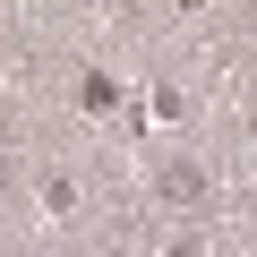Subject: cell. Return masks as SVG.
Returning <instances> with one entry per match:
<instances>
[{"label":"cell","mask_w":257,"mask_h":257,"mask_svg":"<svg viewBox=\"0 0 257 257\" xmlns=\"http://www.w3.org/2000/svg\"><path fill=\"white\" fill-rule=\"evenodd\" d=\"M172 257H197V240H180V248H172Z\"/></svg>","instance_id":"cell-3"},{"label":"cell","mask_w":257,"mask_h":257,"mask_svg":"<svg viewBox=\"0 0 257 257\" xmlns=\"http://www.w3.org/2000/svg\"><path fill=\"white\" fill-rule=\"evenodd\" d=\"M77 103H86V111H111V103H120V86H111L103 69H86V86H77Z\"/></svg>","instance_id":"cell-2"},{"label":"cell","mask_w":257,"mask_h":257,"mask_svg":"<svg viewBox=\"0 0 257 257\" xmlns=\"http://www.w3.org/2000/svg\"><path fill=\"white\" fill-rule=\"evenodd\" d=\"M155 197H163V206H206L214 180H206L197 163H155Z\"/></svg>","instance_id":"cell-1"}]
</instances>
